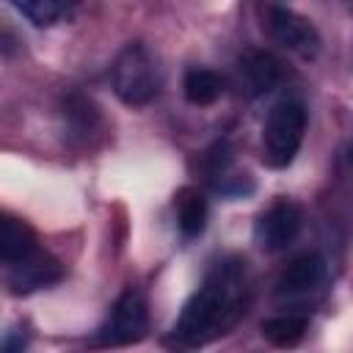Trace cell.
I'll list each match as a JSON object with an SVG mask.
<instances>
[{
  "instance_id": "6da1fadb",
  "label": "cell",
  "mask_w": 353,
  "mask_h": 353,
  "mask_svg": "<svg viewBox=\"0 0 353 353\" xmlns=\"http://www.w3.org/2000/svg\"><path fill=\"white\" fill-rule=\"evenodd\" d=\"M245 303H248L245 262L240 259L218 262L207 273L201 287L182 306L174 323V339L188 347L207 345L223 336L243 317Z\"/></svg>"
},
{
  "instance_id": "7a4b0ae2",
  "label": "cell",
  "mask_w": 353,
  "mask_h": 353,
  "mask_svg": "<svg viewBox=\"0 0 353 353\" xmlns=\"http://www.w3.org/2000/svg\"><path fill=\"white\" fill-rule=\"evenodd\" d=\"M306 132V108L301 99H281L270 108L262 130V160L270 168H287Z\"/></svg>"
},
{
  "instance_id": "3957f363",
  "label": "cell",
  "mask_w": 353,
  "mask_h": 353,
  "mask_svg": "<svg viewBox=\"0 0 353 353\" xmlns=\"http://www.w3.org/2000/svg\"><path fill=\"white\" fill-rule=\"evenodd\" d=\"M113 91L124 105H146L160 91V72L143 44H127L113 61Z\"/></svg>"
},
{
  "instance_id": "277c9868",
  "label": "cell",
  "mask_w": 353,
  "mask_h": 353,
  "mask_svg": "<svg viewBox=\"0 0 353 353\" xmlns=\"http://www.w3.org/2000/svg\"><path fill=\"white\" fill-rule=\"evenodd\" d=\"M146 325H149V312H146L143 295L138 290H127V292H121V298L110 309V314L102 323V328L97 331L94 342L102 347L130 345V342L143 339Z\"/></svg>"
},
{
  "instance_id": "5b68a950",
  "label": "cell",
  "mask_w": 353,
  "mask_h": 353,
  "mask_svg": "<svg viewBox=\"0 0 353 353\" xmlns=\"http://www.w3.org/2000/svg\"><path fill=\"white\" fill-rule=\"evenodd\" d=\"M303 226V212L295 201H287V199H279L273 201L259 218H256V226H254V240L262 251L268 254H276V251H284L301 232Z\"/></svg>"
},
{
  "instance_id": "8992f818",
  "label": "cell",
  "mask_w": 353,
  "mask_h": 353,
  "mask_svg": "<svg viewBox=\"0 0 353 353\" xmlns=\"http://www.w3.org/2000/svg\"><path fill=\"white\" fill-rule=\"evenodd\" d=\"M6 268H8L6 270V284L11 287L14 295H28L33 290L50 287V284L63 279L61 262L52 254L41 251V248H36L33 254H28L17 262H8Z\"/></svg>"
},
{
  "instance_id": "52a82bcc",
  "label": "cell",
  "mask_w": 353,
  "mask_h": 353,
  "mask_svg": "<svg viewBox=\"0 0 353 353\" xmlns=\"http://www.w3.org/2000/svg\"><path fill=\"white\" fill-rule=\"evenodd\" d=\"M268 28H270V36L281 47H287L290 52H298L301 58H314L320 52V33H317V28L306 17H301V14L290 11V8H281V6L270 8Z\"/></svg>"
},
{
  "instance_id": "ba28073f",
  "label": "cell",
  "mask_w": 353,
  "mask_h": 353,
  "mask_svg": "<svg viewBox=\"0 0 353 353\" xmlns=\"http://www.w3.org/2000/svg\"><path fill=\"white\" fill-rule=\"evenodd\" d=\"M281 77V63L276 55L265 50H248L237 61V80L245 97H262L268 94Z\"/></svg>"
},
{
  "instance_id": "9c48e42d",
  "label": "cell",
  "mask_w": 353,
  "mask_h": 353,
  "mask_svg": "<svg viewBox=\"0 0 353 353\" xmlns=\"http://www.w3.org/2000/svg\"><path fill=\"white\" fill-rule=\"evenodd\" d=\"M325 276V262L320 254H301L295 256L284 273L279 276L276 281V295L281 298H298V295H306L312 292Z\"/></svg>"
},
{
  "instance_id": "30bf717a",
  "label": "cell",
  "mask_w": 353,
  "mask_h": 353,
  "mask_svg": "<svg viewBox=\"0 0 353 353\" xmlns=\"http://www.w3.org/2000/svg\"><path fill=\"white\" fill-rule=\"evenodd\" d=\"M176 223L185 237H199L207 226V199L196 188H179L174 196Z\"/></svg>"
},
{
  "instance_id": "8fae6325",
  "label": "cell",
  "mask_w": 353,
  "mask_h": 353,
  "mask_svg": "<svg viewBox=\"0 0 353 353\" xmlns=\"http://www.w3.org/2000/svg\"><path fill=\"white\" fill-rule=\"evenodd\" d=\"M36 248H39V243H36L33 229L25 221H19V218L6 215L3 218V229H0V254H3V262L6 265L8 262H17V259L33 254Z\"/></svg>"
},
{
  "instance_id": "7c38bea8",
  "label": "cell",
  "mask_w": 353,
  "mask_h": 353,
  "mask_svg": "<svg viewBox=\"0 0 353 353\" xmlns=\"http://www.w3.org/2000/svg\"><path fill=\"white\" fill-rule=\"evenodd\" d=\"M306 328H309L306 314H279L262 323V336L276 347H292L303 339Z\"/></svg>"
},
{
  "instance_id": "4fadbf2b",
  "label": "cell",
  "mask_w": 353,
  "mask_h": 353,
  "mask_svg": "<svg viewBox=\"0 0 353 353\" xmlns=\"http://www.w3.org/2000/svg\"><path fill=\"white\" fill-rule=\"evenodd\" d=\"M182 88H185V99L190 105H212L223 94V80L212 69L193 66V69H188Z\"/></svg>"
},
{
  "instance_id": "5bb4252c",
  "label": "cell",
  "mask_w": 353,
  "mask_h": 353,
  "mask_svg": "<svg viewBox=\"0 0 353 353\" xmlns=\"http://www.w3.org/2000/svg\"><path fill=\"white\" fill-rule=\"evenodd\" d=\"M11 6L22 17H28L33 25L50 28V25H55L58 19H63L72 11L74 0H11Z\"/></svg>"
},
{
  "instance_id": "9a60e30c",
  "label": "cell",
  "mask_w": 353,
  "mask_h": 353,
  "mask_svg": "<svg viewBox=\"0 0 353 353\" xmlns=\"http://www.w3.org/2000/svg\"><path fill=\"white\" fill-rule=\"evenodd\" d=\"M66 119H69V124L74 127L77 135H85V132L94 130L99 113L94 110V105H91L88 99H83V97H72V99L66 102Z\"/></svg>"
}]
</instances>
